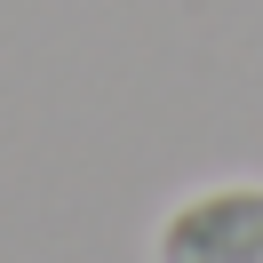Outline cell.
<instances>
[{"mask_svg": "<svg viewBox=\"0 0 263 263\" xmlns=\"http://www.w3.org/2000/svg\"><path fill=\"white\" fill-rule=\"evenodd\" d=\"M160 263H263V183L183 199L160 223Z\"/></svg>", "mask_w": 263, "mask_h": 263, "instance_id": "cell-1", "label": "cell"}]
</instances>
